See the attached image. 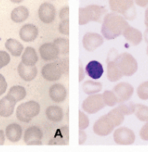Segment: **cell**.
Listing matches in <instances>:
<instances>
[{
    "label": "cell",
    "mask_w": 148,
    "mask_h": 152,
    "mask_svg": "<svg viewBox=\"0 0 148 152\" xmlns=\"http://www.w3.org/2000/svg\"><path fill=\"white\" fill-rule=\"evenodd\" d=\"M136 3L139 6L146 7L148 5V1H145V0H144V1H142V0H137V1H136Z\"/></svg>",
    "instance_id": "cell-44"
},
{
    "label": "cell",
    "mask_w": 148,
    "mask_h": 152,
    "mask_svg": "<svg viewBox=\"0 0 148 152\" xmlns=\"http://www.w3.org/2000/svg\"><path fill=\"white\" fill-rule=\"evenodd\" d=\"M86 138H87V136L86 133L82 130H80L79 131V145H83L86 142Z\"/></svg>",
    "instance_id": "cell-42"
},
{
    "label": "cell",
    "mask_w": 148,
    "mask_h": 152,
    "mask_svg": "<svg viewBox=\"0 0 148 152\" xmlns=\"http://www.w3.org/2000/svg\"><path fill=\"white\" fill-rule=\"evenodd\" d=\"M22 134H23V129L18 124H10L7 126L5 130V135L7 138L12 142H17L21 140Z\"/></svg>",
    "instance_id": "cell-20"
},
{
    "label": "cell",
    "mask_w": 148,
    "mask_h": 152,
    "mask_svg": "<svg viewBox=\"0 0 148 152\" xmlns=\"http://www.w3.org/2000/svg\"><path fill=\"white\" fill-rule=\"evenodd\" d=\"M144 37L145 42L148 44V28L145 30L144 34Z\"/></svg>",
    "instance_id": "cell-47"
},
{
    "label": "cell",
    "mask_w": 148,
    "mask_h": 152,
    "mask_svg": "<svg viewBox=\"0 0 148 152\" xmlns=\"http://www.w3.org/2000/svg\"><path fill=\"white\" fill-rule=\"evenodd\" d=\"M144 23L146 25L147 27L148 28V7L145 11V19H144Z\"/></svg>",
    "instance_id": "cell-46"
},
{
    "label": "cell",
    "mask_w": 148,
    "mask_h": 152,
    "mask_svg": "<svg viewBox=\"0 0 148 152\" xmlns=\"http://www.w3.org/2000/svg\"><path fill=\"white\" fill-rule=\"evenodd\" d=\"M139 135L142 140L148 141V122H146V124L142 127L140 133H139Z\"/></svg>",
    "instance_id": "cell-41"
},
{
    "label": "cell",
    "mask_w": 148,
    "mask_h": 152,
    "mask_svg": "<svg viewBox=\"0 0 148 152\" xmlns=\"http://www.w3.org/2000/svg\"><path fill=\"white\" fill-rule=\"evenodd\" d=\"M40 111V105L34 101H29L19 105L17 109V117L23 122H30Z\"/></svg>",
    "instance_id": "cell-5"
},
{
    "label": "cell",
    "mask_w": 148,
    "mask_h": 152,
    "mask_svg": "<svg viewBox=\"0 0 148 152\" xmlns=\"http://www.w3.org/2000/svg\"><path fill=\"white\" fill-rule=\"evenodd\" d=\"M38 61V55L33 47H26L23 55H22V62L26 65H35Z\"/></svg>",
    "instance_id": "cell-27"
},
{
    "label": "cell",
    "mask_w": 148,
    "mask_h": 152,
    "mask_svg": "<svg viewBox=\"0 0 148 152\" xmlns=\"http://www.w3.org/2000/svg\"><path fill=\"white\" fill-rule=\"evenodd\" d=\"M66 90L61 84H55L49 89V96L53 102L59 103L63 102L66 98Z\"/></svg>",
    "instance_id": "cell-17"
},
{
    "label": "cell",
    "mask_w": 148,
    "mask_h": 152,
    "mask_svg": "<svg viewBox=\"0 0 148 152\" xmlns=\"http://www.w3.org/2000/svg\"><path fill=\"white\" fill-rule=\"evenodd\" d=\"M130 26L121 15L114 12L109 13L102 22L101 33L106 40H113L123 34L124 30Z\"/></svg>",
    "instance_id": "cell-1"
},
{
    "label": "cell",
    "mask_w": 148,
    "mask_h": 152,
    "mask_svg": "<svg viewBox=\"0 0 148 152\" xmlns=\"http://www.w3.org/2000/svg\"><path fill=\"white\" fill-rule=\"evenodd\" d=\"M69 129L66 126L60 128L57 131L53 140H50L49 145H68L69 144Z\"/></svg>",
    "instance_id": "cell-22"
},
{
    "label": "cell",
    "mask_w": 148,
    "mask_h": 152,
    "mask_svg": "<svg viewBox=\"0 0 148 152\" xmlns=\"http://www.w3.org/2000/svg\"><path fill=\"white\" fill-rule=\"evenodd\" d=\"M114 141L116 144L122 145H128L134 143L136 135L134 132L130 128L126 127H121L117 128L113 134Z\"/></svg>",
    "instance_id": "cell-8"
},
{
    "label": "cell",
    "mask_w": 148,
    "mask_h": 152,
    "mask_svg": "<svg viewBox=\"0 0 148 152\" xmlns=\"http://www.w3.org/2000/svg\"><path fill=\"white\" fill-rule=\"evenodd\" d=\"M82 88L86 94L92 96V95L97 94L102 90V84L100 82H95L88 80L83 83Z\"/></svg>",
    "instance_id": "cell-29"
},
{
    "label": "cell",
    "mask_w": 148,
    "mask_h": 152,
    "mask_svg": "<svg viewBox=\"0 0 148 152\" xmlns=\"http://www.w3.org/2000/svg\"><path fill=\"white\" fill-rule=\"evenodd\" d=\"M39 54L44 61H50L57 59L59 56V51L54 43H44L39 47Z\"/></svg>",
    "instance_id": "cell-14"
},
{
    "label": "cell",
    "mask_w": 148,
    "mask_h": 152,
    "mask_svg": "<svg viewBox=\"0 0 148 152\" xmlns=\"http://www.w3.org/2000/svg\"><path fill=\"white\" fill-rule=\"evenodd\" d=\"M104 43V37L99 34L89 32L83 36V45L88 52H93Z\"/></svg>",
    "instance_id": "cell-10"
},
{
    "label": "cell",
    "mask_w": 148,
    "mask_h": 152,
    "mask_svg": "<svg viewBox=\"0 0 148 152\" xmlns=\"http://www.w3.org/2000/svg\"><path fill=\"white\" fill-rule=\"evenodd\" d=\"M89 16V21H94L96 23H102L105 16L107 14V10L105 7L97 5H90L86 7Z\"/></svg>",
    "instance_id": "cell-13"
},
{
    "label": "cell",
    "mask_w": 148,
    "mask_h": 152,
    "mask_svg": "<svg viewBox=\"0 0 148 152\" xmlns=\"http://www.w3.org/2000/svg\"><path fill=\"white\" fill-rule=\"evenodd\" d=\"M17 70L21 78L26 81H32L37 75V69L35 65H26L23 62L19 64Z\"/></svg>",
    "instance_id": "cell-15"
},
{
    "label": "cell",
    "mask_w": 148,
    "mask_h": 152,
    "mask_svg": "<svg viewBox=\"0 0 148 152\" xmlns=\"http://www.w3.org/2000/svg\"><path fill=\"white\" fill-rule=\"evenodd\" d=\"M56 10L54 5L49 2H43L39 6L38 15L41 21L44 23H51L54 21Z\"/></svg>",
    "instance_id": "cell-12"
},
{
    "label": "cell",
    "mask_w": 148,
    "mask_h": 152,
    "mask_svg": "<svg viewBox=\"0 0 148 152\" xmlns=\"http://www.w3.org/2000/svg\"><path fill=\"white\" fill-rule=\"evenodd\" d=\"M29 16V11L26 7L19 6L14 8L11 14V20L15 23H23L27 20Z\"/></svg>",
    "instance_id": "cell-26"
},
{
    "label": "cell",
    "mask_w": 148,
    "mask_h": 152,
    "mask_svg": "<svg viewBox=\"0 0 148 152\" xmlns=\"http://www.w3.org/2000/svg\"><path fill=\"white\" fill-rule=\"evenodd\" d=\"M59 31L64 35L69 36V20L66 21H61L59 25Z\"/></svg>",
    "instance_id": "cell-38"
},
{
    "label": "cell",
    "mask_w": 148,
    "mask_h": 152,
    "mask_svg": "<svg viewBox=\"0 0 148 152\" xmlns=\"http://www.w3.org/2000/svg\"><path fill=\"white\" fill-rule=\"evenodd\" d=\"M115 128L113 122L107 115L101 116L93 125V131L95 134L101 137L108 136Z\"/></svg>",
    "instance_id": "cell-7"
},
{
    "label": "cell",
    "mask_w": 148,
    "mask_h": 152,
    "mask_svg": "<svg viewBox=\"0 0 148 152\" xmlns=\"http://www.w3.org/2000/svg\"><path fill=\"white\" fill-rule=\"evenodd\" d=\"M102 94H95L86 98L82 104V108L85 112L93 114L100 111L105 107Z\"/></svg>",
    "instance_id": "cell-6"
},
{
    "label": "cell",
    "mask_w": 148,
    "mask_h": 152,
    "mask_svg": "<svg viewBox=\"0 0 148 152\" xmlns=\"http://www.w3.org/2000/svg\"><path fill=\"white\" fill-rule=\"evenodd\" d=\"M136 116L142 122H148V107L141 104H136L135 109Z\"/></svg>",
    "instance_id": "cell-32"
},
{
    "label": "cell",
    "mask_w": 148,
    "mask_h": 152,
    "mask_svg": "<svg viewBox=\"0 0 148 152\" xmlns=\"http://www.w3.org/2000/svg\"><path fill=\"white\" fill-rule=\"evenodd\" d=\"M89 125V120L88 116L82 111L79 110V128L80 130H85Z\"/></svg>",
    "instance_id": "cell-36"
},
{
    "label": "cell",
    "mask_w": 148,
    "mask_h": 152,
    "mask_svg": "<svg viewBox=\"0 0 148 152\" xmlns=\"http://www.w3.org/2000/svg\"><path fill=\"white\" fill-rule=\"evenodd\" d=\"M38 35V28L32 24H26L20 28V37L25 42H32Z\"/></svg>",
    "instance_id": "cell-16"
},
{
    "label": "cell",
    "mask_w": 148,
    "mask_h": 152,
    "mask_svg": "<svg viewBox=\"0 0 148 152\" xmlns=\"http://www.w3.org/2000/svg\"><path fill=\"white\" fill-rule=\"evenodd\" d=\"M7 87H8V84L5 81V77L2 74H0V96L5 93Z\"/></svg>",
    "instance_id": "cell-40"
},
{
    "label": "cell",
    "mask_w": 148,
    "mask_h": 152,
    "mask_svg": "<svg viewBox=\"0 0 148 152\" xmlns=\"http://www.w3.org/2000/svg\"><path fill=\"white\" fill-rule=\"evenodd\" d=\"M42 75L46 81H55L61 78L62 75L68 74V59H62L56 62L50 63L44 66L42 69Z\"/></svg>",
    "instance_id": "cell-2"
},
{
    "label": "cell",
    "mask_w": 148,
    "mask_h": 152,
    "mask_svg": "<svg viewBox=\"0 0 148 152\" xmlns=\"http://www.w3.org/2000/svg\"><path fill=\"white\" fill-rule=\"evenodd\" d=\"M11 61L10 55L5 51H0V69L8 65Z\"/></svg>",
    "instance_id": "cell-37"
},
{
    "label": "cell",
    "mask_w": 148,
    "mask_h": 152,
    "mask_svg": "<svg viewBox=\"0 0 148 152\" xmlns=\"http://www.w3.org/2000/svg\"><path fill=\"white\" fill-rule=\"evenodd\" d=\"M110 9L116 14H122L126 20H133L136 17L134 2L130 0H110Z\"/></svg>",
    "instance_id": "cell-3"
},
{
    "label": "cell",
    "mask_w": 148,
    "mask_h": 152,
    "mask_svg": "<svg viewBox=\"0 0 148 152\" xmlns=\"http://www.w3.org/2000/svg\"><path fill=\"white\" fill-rule=\"evenodd\" d=\"M5 48L10 52V53L15 57H19L21 55L23 51V46L18 40L15 39H8L5 43Z\"/></svg>",
    "instance_id": "cell-28"
},
{
    "label": "cell",
    "mask_w": 148,
    "mask_h": 152,
    "mask_svg": "<svg viewBox=\"0 0 148 152\" xmlns=\"http://www.w3.org/2000/svg\"><path fill=\"white\" fill-rule=\"evenodd\" d=\"M106 115L109 116V119L113 122L115 127L119 126L120 125L123 123L124 120V116L117 108H114L113 110L109 111Z\"/></svg>",
    "instance_id": "cell-31"
},
{
    "label": "cell",
    "mask_w": 148,
    "mask_h": 152,
    "mask_svg": "<svg viewBox=\"0 0 148 152\" xmlns=\"http://www.w3.org/2000/svg\"><path fill=\"white\" fill-rule=\"evenodd\" d=\"M54 44L58 48L60 54L66 55V54L69 53V39L59 37L58 39H55V41H54Z\"/></svg>",
    "instance_id": "cell-30"
},
{
    "label": "cell",
    "mask_w": 148,
    "mask_h": 152,
    "mask_svg": "<svg viewBox=\"0 0 148 152\" xmlns=\"http://www.w3.org/2000/svg\"><path fill=\"white\" fill-rule=\"evenodd\" d=\"M42 138V132L36 126L29 127L26 130L24 134V142L28 145H42L41 140Z\"/></svg>",
    "instance_id": "cell-11"
},
{
    "label": "cell",
    "mask_w": 148,
    "mask_h": 152,
    "mask_svg": "<svg viewBox=\"0 0 148 152\" xmlns=\"http://www.w3.org/2000/svg\"><path fill=\"white\" fill-rule=\"evenodd\" d=\"M45 115L49 120L54 122H61L63 119V111L62 108L55 105L48 106L45 110Z\"/></svg>",
    "instance_id": "cell-23"
},
{
    "label": "cell",
    "mask_w": 148,
    "mask_h": 152,
    "mask_svg": "<svg viewBox=\"0 0 148 152\" xmlns=\"http://www.w3.org/2000/svg\"><path fill=\"white\" fill-rule=\"evenodd\" d=\"M114 61L123 76H131L137 71V61L130 53L124 52L118 55Z\"/></svg>",
    "instance_id": "cell-4"
},
{
    "label": "cell",
    "mask_w": 148,
    "mask_h": 152,
    "mask_svg": "<svg viewBox=\"0 0 148 152\" xmlns=\"http://www.w3.org/2000/svg\"><path fill=\"white\" fill-rule=\"evenodd\" d=\"M69 8L68 6L63 7V8L61 10L59 15L61 21H66V20H69Z\"/></svg>",
    "instance_id": "cell-39"
},
{
    "label": "cell",
    "mask_w": 148,
    "mask_h": 152,
    "mask_svg": "<svg viewBox=\"0 0 148 152\" xmlns=\"http://www.w3.org/2000/svg\"><path fill=\"white\" fill-rule=\"evenodd\" d=\"M16 102H13L7 96L0 99V116L8 117L11 116L14 111Z\"/></svg>",
    "instance_id": "cell-21"
},
{
    "label": "cell",
    "mask_w": 148,
    "mask_h": 152,
    "mask_svg": "<svg viewBox=\"0 0 148 152\" xmlns=\"http://www.w3.org/2000/svg\"><path fill=\"white\" fill-rule=\"evenodd\" d=\"M107 63V78L111 82L119 81L123 77L114 61H108Z\"/></svg>",
    "instance_id": "cell-25"
},
{
    "label": "cell",
    "mask_w": 148,
    "mask_h": 152,
    "mask_svg": "<svg viewBox=\"0 0 148 152\" xmlns=\"http://www.w3.org/2000/svg\"><path fill=\"white\" fill-rule=\"evenodd\" d=\"M112 92L118 99V103L127 102L133 96L134 88L127 82H121L114 87Z\"/></svg>",
    "instance_id": "cell-9"
},
{
    "label": "cell",
    "mask_w": 148,
    "mask_h": 152,
    "mask_svg": "<svg viewBox=\"0 0 148 152\" xmlns=\"http://www.w3.org/2000/svg\"><path fill=\"white\" fill-rule=\"evenodd\" d=\"M81 62H80V66H79V82L82 81V80L84 78V72H83V66H82V64H80Z\"/></svg>",
    "instance_id": "cell-43"
},
{
    "label": "cell",
    "mask_w": 148,
    "mask_h": 152,
    "mask_svg": "<svg viewBox=\"0 0 148 152\" xmlns=\"http://www.w3.org/2000/svg\"><path fill=\"white\" fill-rule=\"evenodd\" d=\"M86 72L92 79H99L104 73L102 64L97 61H92L86 66Z\"/></svg>",
    "instance_id": "cell-18"
},
{
    "label": "cell",
    "mask_w": 148,
    "mask_h": 152,
    "mask_svg": "<svg viewBox=\"0 0 148 152\" xmlns=\"http://www.w3.org/2000/svg\"><path fill=\"white\" fill-rule=\"evenodd\" d=\"M116 108L124 116H125V115H131V114L135 113L136 104L132 102H125L120 103Z\"/></svg>",
    "instance_id": "cell-33"
},
{
    "label": "cell",
    "mask_w": 148,
    "mask_h": 152,
    "mask_svg": "<svg viewBox=\"0 0 148 152\" xmlns=\"http://www.w3.org/2000/svg\"><path fill=\"white\" fill-rule=\"evenodd\" d=\"M6 96L13 102L17 103L21 100H23L26 98V90L25 87H22V86H14L10 88Z\"/></svg>",
    "instance_id": "cell-24"
},
{
    "label": "cell",
    "mask_w": 148,
    "mask_h": 152,
    "mask_svg": "<svg viewBox=\"0 0 148 152\" xmlns=\"http://www.w3.org/2000/svg\"><path fill=\"white\" fill-rule=\"evenodd\" d=\"M102 96H103V99L105 104L107 105V106L113 107L118 103V99H117L116 96H115V95L114 94L112 91L106 90L102 94Z\"/></svg>",
    "instance_id": "cell-34"
},
{
    "label": "cell",
    "mask_w": 148,
    "mask_h": 152,
    "mask_svg": "<svg viewBox=\"0 0 148 152\" xmlns=\"http://www.w3.org/2000/svg\"><path fill=\"white\" fill-rule=\"evenodd\" d=\"M137 94L142 100L148 99V81L142 83L137 88Z\"/></svg>",
    "instance_id": "cell-35"
},
{
    "label": "cell",
    "mask_w": 148,
    "mask_h": 152,
    "mask_svg": "<svg viewBox=\"0 0 148 152\" xmlns=\"http://www.w3.org/2000/svg\"><path fill=\"white\" fill-rule=\"evenodd\" d=\"M147 55L148 56V46H147Z\"/></svg>",
    "instance_id": "cell-48"
},
{
    "label": "cell",
    "mask_w": 148,
    "mask_h": 152,
    "mask_svg": "<svg viewBox=\"0 0 148 152\" xmlns=\"http://www.w3.org/2000/svg\"><path fill=\"white\" fill-rule=\"evenodd\" d=\"M123 36L133 46H138L142 40L141 32L131 26L124 30L123 32Z\"/></svg>",
    "instance_id": "cell-19"
},
{
    "label": "cell",
    "mask_w": 148,
    "mask_h": 152,
    "mask_svg": "<svg viewBox=\"0 0 148 152\" xmlns=\"http://www.w3.org/2000/svg\"><path fill=\"white\" fill-rule=\"evenodd\" d=\"M5 144V134L2 130H0V145Z\"/></svg>",
    "instance_id": "cell-45"
}]
</instances>
